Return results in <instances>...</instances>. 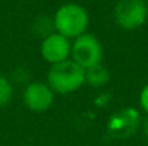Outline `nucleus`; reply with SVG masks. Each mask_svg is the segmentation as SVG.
I'll use <instances>...</instances> for the list:
<instances>
[{"mask_svg":"<svg viewBox=\"0 0 148 146\" xmlns=\"http://www.w3.org/2000/svg\"><path fill=\"white\" fill-rule=\"evenodd\" d=\"M108 82H109V73L101 63L89 69H85V83H88L89 86L102 88Z\"/></svg>","mask_w":148,"mask_h":146,"instance_id":"6e6552de","label":"nucleus"},{"mask_svg":"<svg viewBox=\"0 0 148 146\" xmlns=\"http://www.w3.org/2000/svg\"><path fill=\"white\" fill-rule=\"evenodd\" d=\"M114 19L124 30L140 29L148 19V4L145 0H118L114 7Z\"/></svg>","mask_w":148,"mask_h":146,"instance_id":"7ed1b4c3","label":"nucleus"},{"mask_svg":"<svg viewBox=\"0 0 148 146\" xmlns=\"http://www.w3.org/2000/svg\"><path fill=\"white\" fill-rule=\"evenodd\" d=\"M13 99V83L4 75H0V107L7 106Z\"/></svg>","mask_w":148,"mask_h":146,"instance_id":"9d476101","label":"nucleus"},{"mask_svg":"<svg viewBox=\"0 0 148 146\" xmlns=\"http://www.w3.org/2000/svg\"><path fill=\"white\" fill-rule=\"evenodd\" d=\"M144 133H145V136L148 138V117L145 119V122H144Z\"/></svg>","mask_w":148,"mask_h":146,"instance_id":"f8f14e48","label":"nucleus"},{"mask_svg":"<svg viewBox=\"0 0 148 146\" xmlns=\"http://www.w3.org/2000/svg\"><path fill=\"white\" fill-rule=\"evenodd\" d=\"M53 23L55 30L59 35L68 39H76L81 35L86 33L89 26V14L82 4L69 1L62 4L56 10Z\"/></svg>","mask_w":148,"mask_h":146,"instance_id":"f257e3e1","label":"nucleus"},{"mask_svg":"<svg viewBox=\"0 0 148 146\" xmlns=\"http://www.w3.org/2000/svg\"><path fill=\"white\" fill-rule=\"evenodd\" d=\"M145 3H147V4H148V0H145Z\"/></svg>","mask_w":148,"mask_h":146,"instance_id":"ddd939ff","label":"nucleus"},{"mask_svg":"<svg viewBox=\"0 0 148 146\" xmlns=\"http://www.w3.org/2000/svg\"><path fill=\"white\" fill-rule=\"evenodd\" d=\"M138 123H140V115L137 113V110L128 107V109L119 110V113L114 115L109 119L108 130L111 136L128 138L137 130Z\"/></svg>","mask_w":148,"mask_h":146,"instance_id":"0eeeda50","label":"nucleus"},{"mask_svg":"<svg viewBox=\"0 0 148 146\" xmlns=\"http://www.w3.org/2000/svg\"><path fill=\"white\" fill-rule=\"evenodd\" d=\"M85 83V69L72 59L52 65L48 72V85L55 93L69 95Z\"/></svg>","mask_w":148,"mask_h":146,"instance_id":"f03ea898","label":"nucleus"},{"mask_svg":"<svg viewBox=\"0 0 148 146\" xmlns=\"http://www.w3.org/2000/svg\"><path fill=\"white\" fill-rule=\"evenodd\" d=\"M71 59L82 66L89 69L97 66L102 60V46L98 39L91 33H84L75 39L71 48Z\"/></svg>","mask_w":148,"mask_h":146,"instance_id":"20e7f679","label":"nucleus"},{"mask_svg":"<svg viewBox=\"0 0 148 146\" xmlns=\"http://www.w3.org/2000/svg\"><path fill=\"white\" fill-rule=\"evenodd\" d=\"M55 100V92L50 89L48 83L43 82H32L25 88L23 102L26 107L32 112L40 113L46 112Z\"/></svg>","mask_w":148,"mask_h":146,"instance_id":"39448f33","label":"nucleus"},{"mask_svg":"<svg viewBox=\"0 0 148 146\" xmlns=\"http://www.w3.org/2000/svg\"><path fill=\"white\" fill-rule=\"evenodd\" d=\"M33 32L40 36V37H48L49 35L55 33V23H53V17L49 16H39L35 22H33Z\"/></svg>","mask_w":148,"mask_h":146,"instance_id":"1a4fd4ad","label":"nucleus"},{"mask_svg":"<svg viewBox=\"0 0 148 146\" xmlns=\"http://www.w3.org/2000/svg\"><path fill=\"white\" fill-rule=\"evenodd\" d=\"M140 103H141V107L148 113V85L140 93Z\"/></svg>","mask_w":148,"mask_h":146,"instance_id":"9b49d317","label":"nucleus"},{"mask_svg":"<svg viewBox=\"0 0 148 146\" xmlns=\"http://www.w3.org/2000/svg\"><path fill=\"white\" fill-rule=\"evenodd\" d=\"M71 48L72 43L69 42V39L55 32L42 40L40 54L48 63L56 65L71 57Z\"/></svg>","mask_w":148,"mask_h":146,"instance_id":"423d86ee","label":"nucleus"}]
</instances>
